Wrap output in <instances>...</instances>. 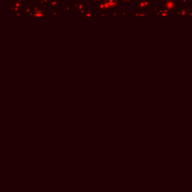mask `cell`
I'll return each mask as SVG.
<instances>
[{
    "mask_svg": "<svg viewBox=\"0 0 192 192\" xmlns=\"http://www.w3.org/2000/svg\"><path fill=\"white\" fill-rule=\"evenodd\" d=\"M106 3L109 6H115L117 3V0H106Z\"/></svg>",
    "mask_w": 192,
    "mask_h": 192,
    "instance_id": "cell-1",
    "label": "cell"
},
{
    "mask_svg": "<svg viewBox=\"0 0 192 192\" xmlns=\"http://www.w3.org/2000/svg\"><path fill=\"white\" fill-rule=\"evenodd\" d=\"M43 15V12L41 10H37L35 13V17H41Z\"/></svg>",
    "mask_w": 192,
    "mask_h": 192,
    "instance_id": "cell-2",
    "label": "cell"
}]
</instances>
